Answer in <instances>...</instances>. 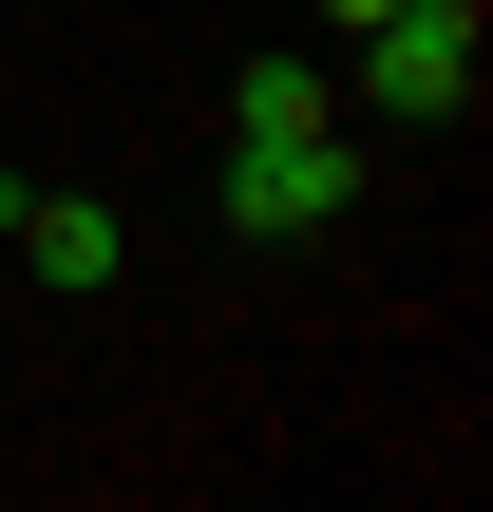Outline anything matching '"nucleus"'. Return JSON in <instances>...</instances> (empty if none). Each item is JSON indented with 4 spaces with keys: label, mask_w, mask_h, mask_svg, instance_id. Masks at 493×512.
I'll return each mask as SVG.
<instances>
[{
    "label": "nucleus",
    "mask_w": 493,
    "mask_h": 512,
    "mask_svg": "<svg viewBox=\"0 0 493 512\" xmlns=\"http://www.w3.org/2000/svg\"><path fill=\"white\" fill-rule=\"evenodd\" d=\"M228 133H323V76H304V57H247V76H228Z\"/></svg>",
    "instance_id": "20e7f679"
},
{
    "label": "nucleus",
    "mask_w": 493,
    "mask_h": 512,
    "mask_svg": "<svg viewBox=\"0 0 493 512\" xmlns=\"http://www.w3.org/2000/svg\"><path fill=\"white\" fill-rule=\"evenodd\" d=\"M304 19H323V38H361V19H380V0H304Z\"/></svg>",
    "instance_id": "39448f33"
},
{
    "label": "nucleus",
    "mask_w": 493,
    "mask_h": 512,
    "mask_svg": "<svg viewBox=\"0 0 493 512\" xmlns=\"http://www.w3.org/2000/svg\"><path fill=\"white\" fill-rule=\"evenodd\" d=\"M475 57H493L475 0H380L361 19V95L380 114H475Z\"/></svg>",
    "instance_id": "f257e3e1"
},
{
    "label": "nucleus",
    "mask_w": 493,
    "mask_h": 512,
    "mask_svg": "<svg viewBox=\"0 0 493 512\" xmlns=\"http://www.w3.org/2000/svg\"><path fill=\"white\" fill-rule=\"evenodd\" d=\"M0 247H19L38 285H76V304H95V285L133 266V228H114L95 190H19V171H0Z\"/></svg>",
    "instance_id": "7ed1b4c3"
},
{
    "label": "nucleus",
    "mask_w": 493,
    "mask_h": 512,
    "mask_svg": "<svg viewBox=\"0 0 493 512\" xmlns=\"http://www.w3.org/2000/svg\"><path fill=\"white\" fill-rule=\"evenodd\" d=\"M342 190H361L342 133H247V152H228V228H323Z\"/></svg>",
    "instance_id": "f03ea898"
}]
</instances>
